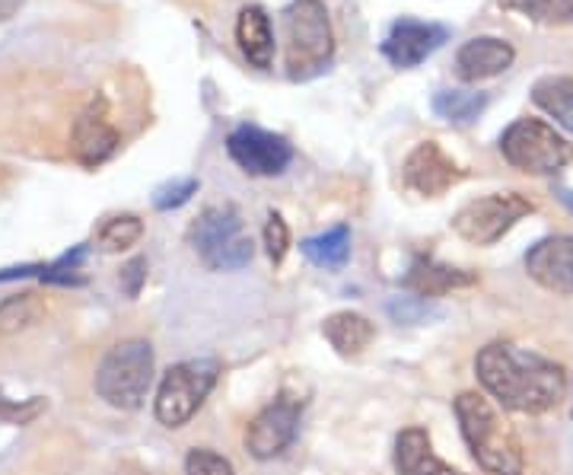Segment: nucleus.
<instances>
[{"label":"nucleus","mask_w":573,"mask_h":475,"mask_svg":"<svg viewBox=\"0 0 573 475\" xmlns=\"http://www.w3.org/2000/svg\"><path fill=\"white\" fill-rule=\"evenodd\" d=\"M475 373L503 409L522 415H545L564 402L567 392V373L561 363L507 341L481 348L475 358Z\"/></svg>","instance_id":"obj_1"},{"label":"nucleus","mask_w":573,"mask_h":475,"mask_svg":"<svg viewBox=\"0 0 573 475\" xmlns=\"http://www.w3.org/2000/svg\"><path fill=\"white\" fill-rule=\"evenodd\" d=\"M456 419L465 447L478 460V466L491 475H522L526 456L513 428L497 415L491 402L478 392H463L456 399Z\"/></svg>","instance_id":"obj_2"},{"label":"nucleus","mask_w":573,"mask_h":475,"mask_svg":"<svg viewBox=\"0 0 573 475\" xmlns=\"http://www.w3.org/2000/svg\"><path fill=\"white\" fill-rule=\"evenodd\" d=\"M189 243L208 272H240L255 255L236 204H211L189 230Z\"/></svg>","instance_id":"obj_3"},{"label":"nucleus","mask_w":573,"mask_h":475,"mask_svg":"<svg viewBox=\"0 0 573 475\" xmlns=\"http://www.w3.org/2000/svg\"><path fill=\"white\" fill-rule=\"evenodd\" d=\"M287 27V74L290 81H309L335 55V35L322 0H294L284 13Z\"/></svg>","instance_id":"obj_4"},{"label":"nucleus","mask_w":573,"mask_h":475,"mask_svg":"<svg viewBox=\"0 0 573 475\" xmlns=\"http://www.w3.org/2000/svg\"><path fill=\"white\" fill-rule=\"evenodd\" d=\"M153 383V348L147 341H121L96 367V392L112 409L135 412Z\"/></svg>","instance_id":"obj_5"},{"label":"nucleus","mask_w":573,"mask_h":475,"mask_svg":"<svg viewBox=\"0 0 573 475\" xmlns=\"http://www.w3.org/2000/svg\"><path fill=\"white\" fill-rule=\"evenodd\" d=\"M503 160L529 176H554L573 160V144L542 118H517L500 135Z\"/></svg>","instance_id":"obj_6"},{"label":"nucleus","mask_w":573,"mask_h":475,"mask_svg":"<svg viewBox=\"0 0 573 475\" xmlns=\"http://www.w3.org/2000/svg\"><path fill=\"white\" fill-rule=\"evenodd\" d=\"M220 363L211 358L182 361L169 367L153 402V415L163 428H185L194 412L204 405V399L217 387Z\"/></svg>","instance_id":"obj_7"},{"label":"nucleus","mask_w":573,"mask_h":475,"mask_svg":"<svg viewBox=\"0 0 573 475\" xmlns=\"http://www.w3.org/2000/svg\"><path fill=\"white\" fill-rule=\"evenodd\" d=\"M532 211L535 204L519 192H494L463 204L453 218V230L471 246H494Z\"/></svg>","instance_id":"obj_8"},{"label":"nucleus","mask_w":573,"mask_h":475,"mask_svg":"<svg viewBox=\"0 0 573 475\" xmlns=\"http://www.w3.org/2000/svg\"><path fill=\"white\" fill-rule=\"evenodd\" d=\"M226 154L248 176H280L294 160L290 140L258 125H240L226 138Z\"/></svg>","instance_id":"obj_9"},{"label":"nucleus","mask_w":573,"mask_h":475,"mask_svg":"<svg viewBox=\"0 0 573 475\" xmlns=\"http://www.w3.org/2000/svg\"><path fill=\"white\" fill-rule=\"evenodd\" d=\"M300 402L290 395L274 399L265 405L246 431V450L255 460H274L297 441L300 431Z\"/></svg>","instance_id":"obj_10"},{"label":"nucleus","mask_w":573,"mask_h":475,"mask_svg":"<svg viewBox=\"0 0 573 475\" xmlns=\"http://www.w3.org/2000/svg\"><path fill=\"white\" fill-rule=\"evenodd\" d=\"M402 176H405V186L411 192L424 198H439L446 196L456 182H463L465 169L456 167L453 157H446V150L437 140H421L408 154Z\"/></svg>","instance_id":"obj_11"},{"label":"nucleus","mask_w":573,"mask_h":475,"mask_svg":"<svg viewBox=\"0 0 573 475\" xmlns=\"http://www.w3.org/2000/svg\"><path fill=\"white\" fill-rule=\"evenodd\" d=\"M446 39H449V32L439 23H421V20L402 17L389 29L385 42H382V55L389 57V64L411 71L434 55Z\"/></svg>","instance_id":"obj_12"},{"label":"nucleus","mask_w":573,"mask_h":475,"mask_svg":"<svg viewBox=\"0 0 573 475\" xmlns=\"http://www.w3.org/2000/svg\"><path fill=\"white\" fill-rule=\"evenodd\" d=\"M526 272L554 294H573V236H548L526 255Z\"/></svg>","instance_id":"obj_13"},{"label":"nucleus","mask_w":573,"mask_h":475,"mask_svg":"<svg viewBox=\"0 0 573 475\" xmlns=\"http://www.w3.org/2000/svg\"><path fill=\"white\" fill-rule=\"evenodd\" d=\"M517 61V49L497 35H475L456 52V74L465 84L491 81L497 74L510 71Z\"/></svg>","instance_id":"obj_14"},{"label":"nucleus","mask_w":573,"mask_h":475,"mask_svg":"<svg viewBox=\"0 0 573 475\" xmlns=\"http://www.w3.org/2000/svg\"><path fill=\"white\" fill-rule=\"evenodd\" d=\"M71 150H74V157L81 160L83 167H99L118 150V131L103 113V103L93 99L89 109H83L81 118L74 122Z\"/></svg>","instance_id":"obj_15"},{"label":"nucleus","mask_w":573,"mask_h":475,"mask_svg":"<svg viewBox=\"0 0 573 475\" xmlns=\"http://www.w3.org/2000/svg\"><path fill=\"white\" fill-rule=\"evenodd\" d=\"M478 284V275L468 272V268H453V265H443V262H434V258H414V265L405 275V287H408L414 297H443L449 291H463V287H471Z\"/></svg>","instance_id":"obj_16"},{"label":"nucleus","mask_w":573,"mask_h":475,"mask_svg":"<svg viewBox=\"0 0 573 475\" xmlns=\"http://www.w3.org/2000/svg\"><path fill=\"white\" fill-rule=\"evenodd\" d=\"M236 42H240V52L246 55V61L258 71H268L274 61V32H272V17L265 13V7L252 3L240 10V20H236Z\"/></svg>","instance_id":"obj_17"},{"label":"nucleus","mask_w":573,"mask_h":475,"mask_svg":"<svg viewBox=\"0 0 573 475\" xmlns=\"http://www.w3.org/2000/svg\"><path fill=\"white\" fill-rule=\"evenodd\" d=\"M395 469L402 475H465L434 456L431 434L424 428H405L395 437Z\"/></svg>","instance_id":"obj_18"},{"label":"nucleus","mask_w":573,"mask_h":475,"mask_svg":"<svg viewBox=\"0 0 573 475\" xmlns=\"http://www.w3.org/2000/svg\"><path fill=\"white\" fill-rule=\"evenodd\" d=\"M322 336L328 338V345L341 355V358H357L370 348V341L376 338V326L363 316V313H331L322 323Z\"/></svg>","instance_id":"obj_19"},{"label":"nucleus","mask_w":573,"mask_h":475,"mask_svg":"<svg viewBox=\"0 0 573 475\" xmlns=\"http://www.w3.org/2000/svg\"><path fill=\"white\" fill-rule=\"evenodd\" d=\"M532 103L573 135V77H542L532 86Z\"/></svg>","instance_id":"obj_20"},{"label":"nucleus","mask_w":573,"mask_h":475,"mask_svg":"<svg viewBox=\"0 0 573 475\" xmlns=\"http://www.w3.org/2000/svg\"><path fill=\"white\" fill-rule=\"evenodd\" d=\"M300 250L319 268H341L348 262V255H351V230L344 224L331 226V230L319 233V236L303 240Z\"/></svg>","instance_id":"obj_21"},{"label":"nucleus","mask_w":573,"mask_h":475,"mask_svg":"<svg viewBox=\"0 0 573 475\" xmlns=\"http://www.w3.org/2000/svg\"><path fill=\"white\" fill-rule=\"evenodd\" d=\"M488 109V93L471 89H439L434 96V113L453 125H471L478 115Z\"/></svg>","instance_id":"obj_22"},{"label":"nucleus","mask_w":573,"mask_h":475,"mask_svg":"<svg viewBox=\"0 0 573 475\" xmlns=\"http://www.w3.org/2000/svg\"><path fill=\"white\" fill-rule=\"evenodd\" d=\"M497 3L539 27H573V0H497Z\"/></svg>","instance_id":"obj_23"},{"label":"nucleus","mask_w":573,"mask_h":475,"mask_svg":"<svg viewBox=\"0 0 573 475\" xmlns=\"http://www.w3.org/2000/svg\"><path fill=\"white\" fill-rule=\"evenodd\" d=\"M45 316V304L35 294H20L0 304V336H13L23 332L32 323H39Z\"/></svg>","instance_id":"obj_24"},{"label":"nucleus","mask_w":573,"mask_h":475,"mask_svg":"<svg viewBox=\"0 0 573 475\" xmlns=\"http://www.w3.org/2000/svg\"><path fill=\"white\" fill-rule=\"evenodd\" d=\"M144 236V221L137 214H118L109 218L96 233V246L103 252H125Z\"/></svg>","instance_id":"obj_25"},{"label":"nucleus","mask_w":573,"mask_h":475,"mask_svg":"<svg viewBox=\"0 0 573 475\" xmlns=\"http://www.w3.org/2000/svg\"><path fill=\"white\" fill-rule=\"evenodd\" d=\"M185 475H236L233 463L214 450L194 447L185 456Z\"/></svg>","instance_id":"obj_26"},{"label":"nucleus","mask_w":573,"mask_h":475,"mask_svg":"<svg viewBox=\"0 0 573 475\" xmlns=\"http://www.w3.org/2000/svg\"><path fill=\"white\" fill-rule=\"evenodd\" d=\"M389 313L399 323H427V319H437L439 316V309L431 307L424 297H395L389 304Z\"/></svg>","instance_id":"obj_27"},{"label":"nucleus","mask_w":573,"mask_h":475,"mask_svg":"<svg viewBox=\"0 0 573 475\" xmlns=\"http://www.w3.org/2000/svg\"><path fill=\"white\" fill-rule=\"evenodd\" d=\"M265 250L274 265L284 262V255L290 250V226L280 214H268V224H265Z\"/></svg>","instance_id":"obj_28"},{"label":"nucleus","mask_w":573,"mask_h":475,"mask_svg":"<svg viewBox=\"0 0 573 475\" xmlns=\"http://www.w3.org/2000/svg\"><path fill=\"white\" fill-rule=\"evenodd\" d=\"M194 192H198V179H176V182H166V186L157 189L153 204L160 211H172V208H182Z\"/></svg>","instance_id":"obj_29"},{"label":"nucleus","mask_w":573,"mask_h":475,"mask_svg":"<svg viewBox=\"0 0 573 475\" xmlns=\"http://www.w3.org/2000/svg\"><path fill=\"white\" fill-rule=\"evenodd\" d=\"M42 409H45L42 399H32L26 405H17V402H10V399L0 395V421H7V424H26V421L35 419Z\"/></svg>","instance_id":"obj_30"},{"label":"nucleus","mask_w":573,"mask_h":475,"mask_svg":"<svg viewBox=\"0 0 573 475\" xmlns=\"http://www.w3.org/2000/svg\"><path fill=\"white\" fill-rule=\"evenodd\" d=\"M144 281H147V258H131V262L121 268V287H125V294H128V297H137L140 287H144Z\"/></svg>","instance_id":"obj_31"},{"label":"nucleus","mask_w":573,"mask_h":475,"mask_svg":"<svg viewBox=\"0 0 573 475\" xmlns=\"http://www.w3.org/2000/svg\"><path fill=\"white\" fill-rule=\"evenodd\" d=\"M558 196H561V201H567V204H571V211H573V198H571V192H567V189H561Z\"/></svg>","instance_id":"obj_32"}]
</instances>
